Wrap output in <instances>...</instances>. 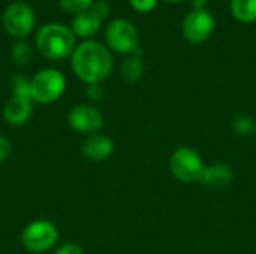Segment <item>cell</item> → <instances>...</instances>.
I'll use <instances>...</instances> for the list:
<instances>
[{
    "label": "cell",
    "mask_w": 256,
    "mask_h": 254,
    "mask_svg": "<svg viewBox=\"0 0 256 254\" xmlns=\"http://www.w3.org/2000/svg\"><path fill=\"white\" fill-rule=\"evenodd\" d=\"M70 67L84 84H102L112 72L114 58L108 46L90 39L76 45L70 55Z\"/></svg>",
    "instance_id": "obj_1"
},
{
    "label": "cell",
    "mask_w": 256,
    "mask_h": 254,
    "mask_svg": "<svg viewBox=\"0 0 256 254\" xmlns=\"http://www.w3.org/2000/svg\"><path fill=\"white\" fill-rule=\"evenodd\" d=\"M34 43L45 58L57 61L72 55L76 48V36L70 27L58 22H50L38 30Z\"/></svg>",
    "instance_id": "obj_2"
},
{
    "label": "cell",
    "mask_w": 256,
    "mask_h": 254,
    "mask_svg": "<svg viewBox=\"0 0 256 254\" xmlns=\"http://www.w3.org/2000/svg\"><path fill=\"white\" fill-rule=\"evenodd\" d=\"M206 165L200 153L190 147H178L170 156V172L171 175L184 184L200 183Z\"/></svg>",
    "instance_id": "obj_3"
},
{
    "label": "cell",
    "mask_w": 256,
    "mask_h": 254,
    "mask_svg": "<svg viewBox=\"0 0 256 254\" xmlns=\"http://www.w3.org/2000/svg\"><path fill=\"white\" fill-rule=\"evenodd\" d=\"M105 40L108 49L118 54H132L140 49L138 28L126 18H114L105 28Z\"/></svg>",
    "instance_id": "obj_4"
},
{
    "label": "cell",
    "mask_w": 256,
    "mask_h": 254,
    "mask_svg": "<svg viewBox=\"0 0 256 254\" xmlns=\"http://www.w3.org/2000/svg\"><path fill=\"white\" fill-rule=\"evenodd\" d=\"M32 99L36 103H52L66 90V78L57 69H42L32 79Z\"/></svg>",
    "instance_id": "obj_5"
},
{
    "label": "cell",
    "mask_w": 256,
    "mask_h": 254,
    "mask_svg": "<svg viewBox=\"0 0 256 254\" xmlns=\"http://www.w3.org/2000/svg\"><path fill=\"white\" fill-rule=\"evenodd\" d=\"M58 241V229L50 220H34L21 234L22 247L32 254H42L51 250Z\"/></svg>",
    "instance_id": "obj_6"
},
{
    "label": "cell",
    "mask_w": 256,
    "mask_h": 254,
    "mask_svg": "<svg viewBox=\"0 0 256 254\" xmlns=\"http://www.w3.org/2000/svg\"><path fill=\"white\" fill-rule=\"evenodd\" d=\"M2 21L4 31L20 40L27 37L33 31L36 24V15L28 3L14 1L4 9Z\"/></svg>",
    "instance_id": "obj_7"
},
{
    "label": "cell",
    "mask_w": 256,
    "mask_h": 254,
    "mask_svg": "<svg viewBox=\"0 0 256 254\" xmlns=\"http://www.w3.org/2000/svg\"><path fill=\"white\" fill-rule=\"evenodd\" d=\"M214 16L206 10H190L182 22V34L192 45H201L214 31Z\"/></svg>",
    "instance_id": "obj_8"
},
{
    "label": "cell",
    "mask_w": 256,
    "mask_h": 254,
    "mask_svg": "<svg viewBox=\"0 0 256 254\" xmlns=\"http://www.w3.org/2000/svg\"><path fill=\"white\" fill-rule=\"evenodd\" d=\"M68 123L78 133L94 135L104 127L105 118L96 106L88 103H80L69 111Z\"/></svg>",
    "instance_id": "obj_9"
},
{
    "label": "cell",
    "mask_w": 256,
    "mask_h": 254,
    "mask_svg": "<svg viewBox=\"0 0 256 254\" xmlns=\"http://www.w3.org/2000/svg\"><path fill=\"white\" fill-rule=\"evenodd\" d=\"M33 115V100L22 96H15L4 103L3 108V118L9 126L20 127L24 126Z\"/></svg>",
    "instance_id": "obj_10"
},
{
    "label": "cell",
    "mask_w": 256,
    "mask_h": 254,
    "mask_svg": "<svg viewBox=\"0 0 256 254\" xmlns=\"http://www.w3.org/2000/svg\"><path fill=\"white\" fill-rule=\"evenodd\" d=\"M82 156L90 162H104L110 159L114 153V141L100 133L90 135L82 144Z\"/></svg>",
    "instance_id": "obj_11"
},
{
    "label": "cell",
    "mask_w": 256,
    "mask_h": 254,
    "mask_svg": "<svg viewBox=\"0 0 256 254\" xmlns=\"http://www.w3.org/2000/svg\"><path fill=\"white\" fill-rule=\"evenodd\" d=\"M232 180H234V172L230 165L213 163V165H206L202 175L200 178V183L206 187L222 189V187L230 186Z\"/></svg>",
    "instance_id": "obj_12"
},
{
    "label": "cell",
    "mask_w": 256,
    "mask_h": 254,
    "mask_svg": "<svg viewBox=\"0 0 256 254\" xmlns=\"http://www.w3.org/2000/svg\"><path fill=\"white\" fill-rule=\"evenodd\" d=\"M100 25H102V19L98 15H94L92 10H86L74 16L70 28L76 37L90 40V37H93L100 30Z\"/></svg>",
    "instance_id": "obj_13"
},
{
    "label": "cell",
    "mask_w": 256,
    "mask_h": 254,
    "mask_svg": "<svg viewBox=\"0 0 256 254\" xmlns=\"http://www.w3.org/2000/svg\"><path fill=\"white\" fill-rule=\"evenodd\" d=\"M144 61H142V57H141V51L136 49L135 52L129 54L123 63H122V76L126 82L129 84H134V82H138L142 75H144Z\"/></svg>",
    "instance_id": "obj_14"
},
{
    "label": "cell",
    "mask_w": 256,
    "mask_h": 254,
    "mask_svg": "<svg viewBox=\"0 0 256 254\" xmlns=\"http://www.w3.org/2000/svg\"><path fill=\"white\" fill-rule=\"evenodd\" d=\"M230 9L237 21L244 24L256 22V0H231Z\"/></svg>",
    "instance_id": "obj_15"
},
{
    "label": "cell",
    "mask_w": 256,
    "mask_h": 254,
    "mask_svg": "<svg viewBox=\"0 0 256 254\" xmlns=\"http://www.w3.org/2000/svg\"><path fill=\"white\" fill-rule=\"evenodd\" d=\"M232 130L240 136H250L256 133V123L249 114H237L231 120Z\"/></svg>",
    "instance_id": "obj_16"
},
{
    "label": "cell",
    "mask_w": 256,
    "mask_h": 254,
    "mask_svg": "<svg viewBox=\"0 0 256 254\" xmlns=\"http://www.w3.org/2000/svg\"><path fill=\"white\" fill-rule=\"evenodd\" d=\"M33 55V48L28 42L20 39L16 40L12 48H10V58L16 63V64H28Z\"/></svg>",
    "instance_id": "obj_17"
},
{
    "label": "cell",
    "mask_w": 256,
    "mask_h": 254,
    "mask_svg": "<svg viewBox=\"0 0 256 254\" xmlns=\"http://www.w3.org/2000/svg\"><path fill=\"white\" fill-rule=\"evenodd\" d=\"M93 3H94V0H58L60 7L64 12L74 13V15H78V13H82L86 10H90Z\"/></svg>",
    "instance_id": "obj_18"
},
{
    "label": "cell",
    "mask_w": 256,
    "mask_h": 254,
    "mask_svg": "<svg viewBox=\"0 0 256 254\" xmlns=\"http://www.w3.org/2000/svg\"><path fill=\"white\" fill-rule=\"evenodd\" d=\"M12 90H14L15 96H22V97L32 99V84H30V79H27L24 75H20V73L14 75V78H12Z\"/></svg>",
    "instance_id": "obj_19"
},
{
    "label": "cell",
    "mask_w": 256,
    "mask_h": 254,
    "mask_svg": "<svg viewBox=\"0 0 256 254\" xmlns=\"http://www.w3.org/2000/svg\"><path fill=\"white\" fill-rule=\"evenodd\" d=\"M134 10L140 13H148L158 6V0H129Z\"/></svg>",
    "instance_id": "obj_20"
},
{
    "label": "cell",
    "mask_w": 256,
    "mask_h": 254,
    "mask_svg": "<svg viewBox=\"0 0 256 254\" xmlns=\"http://www.w3.org/2000/svg\"><path fill=\"white\" fill-rule=\"evenodd\" d=\"M90 10H92L94 15H98L100 19H105V18H108L110 13H111V6H110V3L105 1V0H98V1L93 3V6H92Z\"/></svg>",
    "instance_id": "obj_21"
},
{
    "label": "cell",
    "mask_w": 256,
    "mask_h": 254,
    "mask_svg": "<svg viewBox=\"0 0 256 254\" xmlns=\"http://www.w3.org/2000/svg\"><path fill=\"white\" fill-rule=\"evenodd\" d=\"M87 97L92 100V102H100L104 97H105V90L102 87V84H92V85H87Z\"/></svg>",
    "instance_id": "obj_22"
},
{
    "label": "cell",
    "mask_w": 256,
    "mask_h": 254,
    "mask_svg": "<svg viewBox=\"0 0 256 254\" xmlns=\"http://www.w3.org/2000/svg\"><path fill=\"white\" fill-rule=\"evenodd\" d=\"M10 153H12L10 141H9L6 136L0 135V165H2V163H4V162L9 159Z\"/></svg>",
    "instance_id": "obj_23"
},
{
    "label": "cell",
    "mask_w": 256,
    "mask_h": 254,
    "mask_svg": "<svg viewBox=\"0 0 256 254\" xmlns=\"http://www.w3.org/2000/svg\"><path fill=\"white\" fill-rule=\"evenodd\" d=\"M52 254H84V252L78 244L66 243V244H62L58 249H56V252Z\"/></svg>",
    "instance_id": "obj_24"
},
{
    "label": "cell",
    "mask_w": 256,
    "mask_h": 254,
    "mask_svg": "<svg viewBox=\"0 0 256 254\" xmlns=\"http://www.w3.org/2000/svg\"><path fill=\"white\" fill-rule=\"evenodd\" d=\"M192 1V10H206L207 7V0H190Z\"/></svg>",
    "instance_id": "obj_25"
},
{
    "label": "cell",
    "mask_w": 256,
    "mask_h": 254,
    "mask_svg": "<svg viewBox=\"0 0 256 254\" xmlns=\"http://www.w3.org/2000/svg\"><path fill=\"white\" fill-rule=\"evenodd\" d=\"M165 1H170V3H180V1H184V0H165Z\"/></svg>",
    "instance_id": "obj_26"
},
{
    "label": "cell",
    "mask_w": 256,
    "mask_h": 254,
    "mask_svg": "<svg viewBox=\"0 0 256 254\" xmlns=\"http://www.w3.org/2000/svg\"><path fill=\"white\" fill-rule=\"evenodd\" d=\"M255 136H256V133H255Z\"/></svg>",
    "instance_id": "obj_27"
}]
</instances>
